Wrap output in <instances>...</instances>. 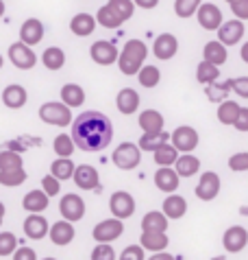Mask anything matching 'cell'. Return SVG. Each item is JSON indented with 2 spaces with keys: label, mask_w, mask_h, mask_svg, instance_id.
Masks as SVG:
<instances>
[{
  "label": "cell",
  "mask_w": 248,
  "mask_h": 260,
  "mask_svg": "<svg viewBox=\"0 0 248 260\" xmlns=\"http://www.w3.org/2000/svg\"><path fill=\"white\" fill-rule=\"evenodd\" d=\"M72 138L81 151H103L113 140V125L103 112L87 110L72 122Z\"/></svg>",
  "instance_id": "6da1fadb"
},
{
  "label": "cell",
  "mask_w": 248,
  "mask_h": 260,
  "mask_svg": "<svg viewBox=\"0 0 248 260\" xmlns=\"http://www.w3.org/2000/svg\"><path fill=\"white\" fill-rule=\"evenodd\" d=\"M148 57V48L142 40H129L124 44L122 53H120V59H118V68L122 75L127 77H133V75H140V70L144 68V61Z\"/></svg>",
  "instance_id": "7a4b0ae2"
},
{
  "label": "cell",
  "mask_w": 248,
  "mask_h": 260,
  "mask_svg": "<svg viewBox=\"0 0 248 260\" xmlns=\"http://www.w3.org/2000/svg\"><path fill=\"white\" fill-rule=\"evenodd\" d=\"M39 118L46 125H55V127H68L72 120V107L65 103H57V101H48L39 107Z\"/></svg>",
  "instance_id": "3957f363"
},
{
  "label": "cell",
  "mask_w": 248,
  "mask_h": 260,
  "mask_svg": "<svg viewBox=\"0 0 248 260\" xmlns=\"http://www.w3.org/2000/svg\"><path fill=\"white\" fill-rule=\"evenodd\" d=\"M111 160H113V164L118 166L120 171H133L135 166H140V162H142V149H140V144H135V142H122L120 147L113 151Z\"/></svg>",
  "instance_id": "277c9868"
},
{
  "label": "cell",
  "mask_w": 248,
  "mask_h": 260,
  "mask_svg": "<svg viewBox=\"0 0 248 260\" xmlns=\"http://www.w3.org/2000/svg\"><path fill=\"white\" fill-rule=\"evenodd\" d=\"M109 210L115 219H129V216L135 214V199L133 194L127 190H115L111 197H109Z\"/></svg>",
  "instance_id": "5b68a950"
},
{
  "label": "cell",
  "mask_w": 248,
  "mask_h": 260,
  "mask_svg": "<svg viewBox=\"0 0 248 260\" xmlns=\"http://www.w3.org/2000/svg\"><path fill=\"white\" fill-rule=\"evenodd\" d=\"M124 234V221L122 219H105L94 225L92 236L96 238L98 243H113L115 238H120Z\"/></svg>",
  "instance_id": "8992f818"
},
{
  "label": "cell",
  "mask_w": 248,
  "mask_h": 260,
  "mask_svg": "<svg viewBox=\"0 0 248 260\" xmlns=\"http://www.w3.org/2000/svg\"><path fill=\"white\" fill-rule=\"evenodd\" d=\"M9 59L18 70H31L37 63V55H35L33 46L24 44V42H16L9 46Z\"/></svg>",
  "instance_id": "52a82bcc"
},
{
  "label": "cell",
  "mask_w": 248,
  "mask_h": 260,
  "mask_svg": "<svg viewBox=\"0 0 248 260\" xmlns=\"http://www.w3.org/2000/svg\"><path fill=\"white\" fill-rule=\"evenodd\" d=\"M90 57L98 63V66H111V63H118L120 53H118V48H115L113 42L98 40L90 46Z\"/></svg>",
  "instance_id": "ba28073f"
},
{
  "label": "cell",
  "mask_w": 248,
  "mask_h": 260,
  "mask_svg": "<svg viewBox=\"0 0 248 260\" xmlns=\"http://www.w3.org/2000/svg\"><path fill=\"white\" fill-rule=\"evenodd\" d=\"M220 175L214 171H207V173H202L200 179H198V184H196V197H198L200 201H214L218 194H220Z\"/></svg>",
  "instance_id": "9c48e42d"
},
{
  "label": "cell",
  "mask_w": 248,
  "mask_h": 260,
  "mask_svg": "<svg viewBox=\"0 0 248 260\" xmlns=\"http://www.w3.org/2000/svg\"><path fill=\"white\" fill-rule=\"evenodd\" d=\"M59 212L65 221H81L85 216V201L78 197V194L74 192H68L63 194L61 201H59Z\"/></svg>",
  "instance_id": "30bf717a"
},
{
  "label": "cell",
  "mask_w": 248,
  "mask_h": 260,
  "mask_svg": "<svg viewBox=\"0 0 248 260\" xmlns=\"http://www.w3.org/2000/svg\"><path fill=\"white\" fill-rule=\"evenodd\" d=\"M198 132L189 125H181L172 132V144L177 147L181 153H192V151L198 147Z\"/></svg>",
  "instance_id": "8fae6325"
},
{
  "label": "cell",
  "mask_w": 248,
  "mask_h": 260,
  "mask_svg": "<svg viewBox=\"0 0 248 260\" xmlns=\"http://www.w3.org/2000/svg\"><path fill=\"white\" fill-rule=\"evenodd\" d=\"M222 245L229 254H237L248 245V232L242 225H231L222 236Z\"/></svg>",
  "instance_id": "7c38bea8"
},
{
  "label": "cell",
  "mask_w": 248,
  "mask_h": 260,
  "mask_svg": "<svg viewBox=\"0 0 248 260\" xmlns=\"http://www.w3.org/2000/svg\"><path fill=\"white\" fill-rule=\"evenodd\" d=\"M196 18H198V24L202 28H207V31H218V28L224 24L222 22V11L211 3H202L198 13H196Z\"/></svg>",
  "instance_id": "4fadbf2b"
},
{
  "label": "cell",
  "mask_w": 248,
  "mask_h": 260,
  "mask_svg": "<svg viewBox=\"0 0 248 260\" xmlns=\"http://www.w3.org/2000/svg\"><path fill=\"white\" fill-rule=\"evenodd\" d=\"M177 50H179V40L174 38L172 33L157 35L155 44H152V53H155V57L157 59H161V61L172 59V57L177 55Z\"/></svg>",
  "instance_id": "5bb4252c"
},
{
  "label": "cell",
  "mask_w": 248,
  "mask_h": 260,
  "mask_svg": "<svg viewBox=\"0 0 248 260\" xmlns=\"http://www.w3.org/2000/svg\"><path fill=\"white\" fill-rule=\"evenodd\" d=\"M244 31H246V26H244L242 20H237V18L227 20V22L218 28V40H220L224 46H233L244 38Z\"/></svg>",
  "instance_id": "9a60e30c"
},
{
  "label": "cell",
  "mask_w": 248,
  "mask_h": 260,
  "mask_svg": "<svg viewBox=\"0 0 248 260\" xmlns=\"http://www.w3.org/2000/svg\"><path fill=\"white\" fill-rule=\"evenodd\" d=\"M74 225H72V221H57L53 223V228H50V234L48 238L53 241V245H57V247H65V245H70L72 241H74Z\"/></svg>",
  "instance_id": "2e32d148"
},
{
  "label": "cell",
  "mask_w": 248,
  "mask_h": 260,
  "mask_svg": "<svg viewBox=\"0 0 248 260\" xmlns=\"http://www.w3.org/2000/svg\"><path fill=\"white\" fill-rule=\"evenodd\" d=\"M74 184L78 186L81 190H96L98 184H100V177H98V171L90 164H78L76 166V173H74Z\"/></svg>",
  "instance_id": "e0dca14e"
},
{
  "label": "cell",
  "mask_w": 248,
  "mask_h": 260,
  "mask_svg": "<svg viewBox=\"0 0 248 260\" xmlns=\"http://www.w3.org/2000/svg\"><path fill=\"white\" fill-rule=\"evenodd\" d=\"M181 184V175L177 173V169H170V166H161L157 173H155V186L161 192L172 194L174 190L179 188Z\"/></svg>",
  "instance_id": "ac0fdd59"
},
{
  "label": "cell",
  "mask_w": 248,
  "mask_h": 260,
  "mask_svg": "<svg viewBox=\"0 0 248 260\" xmlns=\"http://www.w3.org/2000/svg\"><path fill=\"white\" fill-rule=\"evenodd\" d=\"M42 40H44L42 20H37V18L24 20V24L20 26V42H24V44H28V46H35V44H39Z\"/></svg>",
  "instance_id": "d6986e66"
},
{
  "label": "cell",
  "mask_w": 248,
  "mask_h": 260,
  "mask_svg": "<svg viewBox=\"0 0 248 260\" xmlns=\"http://www.w3.org/2000/svg\"><path fill=\"white\" fill-rule=\"evenodd\" d=\"M24 234L31 241H39V238L50 234V225L42 214H28L24 219Z\"/></svg>",
  "instance_id": "ffe728a7"
},
{
  "label": "cell",
  "mask_w": 248,
  "mask_h": 260,
  "mask_svg": "<svg viewBox=\"0 0 248 260\" xmlns=\"http://www.w3.org/2000/svg\"><path fill=\"white\" fill-rule=\"evenodd\" d=\"M115 107H118L120 114H124V116H131L140 107V94L133 88H122L118 92V96H115Z\"/></svg>",
  "instance_id": "44dd1931"
},
{
  "label": "cell",
  "mask_w": 248,
  "mask_h": 260,
  "mask_svg": "<svg viewBox=\"0 0 248 260\" xmlns=\"http://www.w3.org/2000/svg\"><path fill=\"white\" fill-rule=\"evenodd\" d=\"M26 88L24 85H18V83H11L7 85V88L3 90V103L7 107H11V110H20V107L26 105Z\"/></svg>",
  "instance_id": "7402d4cb"
},
{
  "label": "cell",
  "mask_w": 248,
  "mask_h": 260,
  "mask_svg": "<svg viewBox=\"0 0 248 260\" xmlns=\"http://www.w3.org/2000/svg\"><path fill=\"white\" fill-rule=\"evenodd\" d=\"M98 20L92 16V13H76L74 18L70 20V31L76 35V38H87V35L94 33Z\"/></svg>",
  "instance_id": "603a6c76"
},
{
  "label": "cell",
  "mask_w": 248,
  "mask_h": 260,
  "mask_svg": "<svg viewBox=\"0 0 248 260\" xmlns=\"http://www.w3.org/2000/svg\"><path fill=\"white\" fill-rule=\"evenodd\" d=\"M48 199L50 197L44 190H31L22 199V208H24L28 214H42L48 208Z\"/></svg>",
  "instance_id": "cb8c5ba5"
},
{
  "label": "cell",
  "mask_w": 248,
  "mask_h": 260,
  "mask_svg": "<svg viewBox=\"0 0 248 260\" xmlns=\"http://www.w3.org/2000/svg\"><path fill=\"white\" fill-rule=\"evenodd\" d=\"M168 219H183L185 212H187V201L185 197H181V194H168V197L163 199V210H161Z\"/></svg>",
  "instance_id": "d4e9b609"
},
{
  "label": "cell",
  "mask_w": 248,
  "mask_h": 260,
  "mask_svg": "<svg viewBox=\"0 0 248 260\" xmlns=\"http://www.w3.org/2000/svg\"><path fill=\"white\" fill-rule=\"evenodd\" d=\"M227 46L222 44L220 40H214V42H207L205 48H202V59L214 63V66H222L227 63Z\"/></svg>",
  "instance_id": "484cf974"
},
{
  "label": "cell",
  "mask_w": 248,
  "mask_h": 260,
  "mask_svg": "<svg viewBox=\"0 0 248 260\" xmlns=\"http://www.w3.org/2000/svg\"><path fill=\"white\" fill-rule=\"evenodd\" d=\"M168 243H170V238L166 236V232H142L140 236V245L146 251H152V254L166 251Z\"/></svg>",
  "instance_id": "4316f807"
},
{
  "label": "cell",
  "mask_w": 248,
  "mask_h": 260,
  "mask_svg": "<svg viewBox=\"0 0 248 260\" xmlns=\"http://www.w3.org/2000/svg\"><path fill=\"white\" fill-rule=\"evenodd\" d=\"M168 223H170V219H168L163 212L150 210V212H146L142 219V232H166Z\"/></svg>",
  "instance_id": "83f0119b"
},
{
  "label": "cell",
  "mask_w": 248,
  "mask_h": 260,
  "mask_svg": "<svg viewBox=\"0 0 248 260\" xmlns=\"http://www.w3.org/2000/svg\"><path fill=\"white\" fill-rule=\"evenodd\" d=\"M61 103H65L68 107H81L85 103V90L78 83H65L61 88Z\"/></svg>",
  "instance_id": "f1b7e54d"
},
{
  "label": "cell",
  "mask_w": 248,
  "mask_h": 260,
  "mask_svg": "<svg viewBox=\"0 0 248 260\" xmlns=\"http://www.w3.org/2000/svg\"><path fill=\"white\" fill-rule=\"evenodd\" d=\"M163 125H166V118L161 116V112H157V110H144L140 114V127L144 129V134L163 132Z\"/></svg>",
  "instance_id": "f546056e"
},
{
  "label": "cell",
  "mask_w": 248,
  "mask_h": 260,
  "mask_svg": "<svg viewBox=\"0 0 248 260\" xmlns=\"http://www.w3.org/2000/svg\"><path fill=\"white\" fill-rule=\"evenodd\" d=\"M229 92H233L231 79L229 81H216V83L205 85V96L211 101V103H224L229 96Z\"/></svg>",
  "instance_id": "4dcf8cb0"
},
{
  "label": "cell",
  "mask_w": 248,
  "mask_h": 260,
  "mask_svg": "<svg viewBox=\"0 0 248 260\" xmlns=\"http://www.w3.org/2000/svg\"><path fill=\"white\" fill-rule=\"evenodd\" d=\"M174 169H177V173L181 177H192V175H196V173L200 171V160L196 155H192V153H183V155H179Z\"/></svg>",
  "instance_id": "1f68e13d"
},
{
  "label": "cell",
  "mask_w": 248,
  "mask_h": 260,
  "mask_svg": "<svg viewBox=\"0 0 248 260\" xmlns=\"http://www.w3.org/2000/svg\"><path fill=\"white\" fill-rule=\"evenodd\" d=\"M76 166L72 162V157H59V160H55L53 164H50V175H55L57 179H70V177H74V173H76Z\"/></svg>",
  "instance_id": "d6a6232c"
},
{
  "label": "cell",
  "mask_w": 248,
  "mask_h": 260,
  "mask_svg": "<svg viewBox=\"0 0 248 260\" xmlns=\"http://www.w3.org/2000/svg\"><path fill=\"white\" fill-rule=\"evenodd\" d=\"M239 112H242V107H239L235 101L227 99L224 103H220V107H218V120H220L222 125H227V127L229 125H235Z\"/></svg>",
  "instance_id": "836d02e7"
},
{
  "label": "cell",
  "mask_w": 248,
  "mask_h": 260,
  "mask_svg": "<svg viewBox=\"0 0 248 260\" xmlns=\"http://www.w3.org/2000/svg\"><path fill=\"white\" fill-rule=\"evenodd\" d=\"M168 140H172V134H166V132H150V134H144L140 138V149L142 151H155L166 144Z\"/></svg>",
  "instance_id": "e575fe53"
},
{
  "label": "cell",
  "mask_w": 248,
  "mask_h": 260,
  "mask_svg": "<svg viewBox=\"0 0 248 260\" xmlns=\"http://www.w3.org/2000/svg\"><path fill=\"white\" fill-rule=\"evenodd\" d=\"M42 61L48 70H61L65 66V53L59 46H48L42 55Z\"/></svg>",
  "instance_id": "d590c367"
},
{
  "label": "cell",
  "mask_w": 248,
  "mask_h": 260,
  "mask_svg": "<svg viewBox=\"0 0 248 260\" xmlns=\"http://www.w3.org/2000/svg\"><path fill=\"white\" fill-rule=\"evenodd\" d=\"M152 157H155V164L157 166H172V164H177L179 160V149L174 147V144H161L155 153H152Z\"/></svg>",
  "instance_id": "8d00e7d4"
},
{
  "label": "cell",
  "mask_w": 248,
  "mask_h": 260,
  "mask_svg": "<svg viewBox=\"0 0 248 260\" xmlns=\"http://www.w3.org/2000/svg\"><path fill=\"white\" fill-rule=\"evenodd\" d=\"M196 79H198L202 85L216 83L218 79H220V66H214V63H209V61L202 59L198 63V68H196Z\"/></svg>",
  "instance_id": "74e56055"
},
{
  "label": "cell",
  "mask_w": 248,
  "mask_h": 260,
  "mask_svg": "<svg viewBox=\"0 0 248 260\" xmlns=\"http://www.w3.org/2000/svg\"><path fill=\"white\" fill-rule=\"evenodd\" d=\"M96 20H98V24L105 26V28H118L124 22V20L118 16V11H115L113 7H109V5L100 7L98 13H96Z\"/></svg>",
  "instance_id": "f35d334b"
},
{
  "label": "cell",
  "mask_w": 248,
  "mask_h": 260,
  "mask_svg": "<svg viewBox=\"0 0 248 260\" xmlns=\"http://www.w3.org/2000/svg\"><path fill=\"white\" fill-rule=\"evenodd\" d=\"M74 147H76V142H74V138H72L70 134H59L55 138V142H53V149H55V153L59 157H72Z\"/></svg>",
  "instance_id": "ab89813d"
},
{
  "label": "cell",
  "mask_w": 248,
  "mask_h": 260,
  "mask_svg": "<svg viewBox=\"0 0 248 260\" xmlns=\"http://www.w3.org/2000/svg\"><path fill=\"white\" fill-rule=\"evenodd\" d=\"M137 81H140L142 88H155V85L161 81V72L157 66H144L137 75Z\"/></svg>",
  "instance_id": "60d3db41"
},
{
  "label": "cell",
  "mask_w": 248,
  "mask_h": 260,
  "mask_svg": "<svg viewBox=\"0 0 248 260\" xmlns=\"http://www.w3.org/2000/svg\"><path fill=\"white\" fill-rule=\"evenodd\" d=\"M202 0H174V13L179 18H192L194 13H198Z\"/></svg>",
  "instance_id": "b9f144b4"
},
{
  "label": "cell",
  "mask_w": 248,
  "mask_h": 260,
  "mask_svg": "<svg viewBox=\"0 0 248 260\" xmlns=\"http://www.w3.org/2000/svg\"><path fill=\"white\" fill-rule=\"evenodd\" d=\"M13 169H24L22 155L18 153V151L5 149L3 153H0V171H13Z\"/></svg>",
  "instance_id": "7bdbcfd3"
},
{
  "label": "cell",
  "mask_w": 248,
  "mask_h": 260,
  "mask_svg": "<svg viewBox=\"0 0 248 260\" xmlns=\"http://www.w3.org/2000/svg\"><path fill=\"white\" fill-rule=\"evenodd\" d=\"M24 182H26V171L24 169L0 171V184H3V186H20Z\"/></svg>",
  "instance_id": "ee69618b"
},
{
  "label": "cell",
  "mask_w": 248,
  "mask_h": 260,
  "mask_svg": "<svg viewBox=\"0 0 248 260\" xmlns=\"http://www.w3.org/2000/svg\"><path fill=\"white\" fill-rule=\"evenodd\" d=\"M107 5H109V7H113V9L118 11V16L124 20V22L133 18V13H135V7H137V5L133 3V0H109Z\"/></svg>",
  "instance_id": "f6af8a7d"
},
{
  "label": "cell",
  "mask_w": 248,
  "mask_h": 260,
  "mask_svg": "<svg viewBox=\"0 0 248 260\" xmlns=\"http://www.w3.org/2000/svg\"><path fill=\"white\" fill-rule=\"evenodd\" d=\"M18 247V241L11 232H0V256H13Z\"/></svg>",
  "instance_id": "bcb514c9"
},
{
  "label": "cell",
  "mask_w": 248,
  "mask_h": 260,
  "mask_svg": "<svg viewBox=\"0 0 248 260\" xmlns=\"http://www.w3.org/2000/svg\"><path fill=\"white\" fill-rule=\"evenodd\" d=\"M115 251L111 247V243H98L92 249V260H115Z\"/></svg>",
  "instance_id": "7dc6e473"
},
{
  "label": "cell",
  "mask_w": 248,
  "mask_h": 260,
  "mask_svg": "<svg viewBox=\"0 0 248 260\" xmlns=\"http://www.w3.org/2000/svg\"><path fill=\"white\" fill-rule=\"evenodd\" d=\"M229 169L235 173H244L248 171V151H239L229 157Z\"/></svg>",
  "instance_id": "c3c4849f"
},
{
  "label": "cell",
  "mask_w": 248,
  "mask_h": 260,
  "mask_svg": "<svg viewBox=\"0 0 248 260\" xmlns=\"http://www.w3.org/2000/svg\"><path fill=\"white\" fill-rule=\"evenodd\" d=\"M61 179H57L55 175H46L42 179V190L48 194V197H57L59 194V190H61Z\"/></svg>",
  "instance_id": "681fc988"
},
{
  "label": "cell",
  "mask_w": 248,
  "mask_h": 260,
  "mask_svg": "<svg viewBox=\"0 0 248 260\" xmlns=\"http://www.w3.org/2000/svg\"><path fill=\"white\" fill-rule=\"evenodd\" d=\"M144 247L142 245H129V247L122 249V254L118 260H144Z\"/></svg>",
  "instance_id": "f907efd6"
},
{
  "label": "cell",
  "mask_w": 248,
  "mask_h": 260,
  "mask_svg": "<svg viewBox=\"0 0 248 260\" xmlns=\"http://www.w3.org/2000/svg\"><path fill=\"white\" fill-rule=\"evenodd\" d=\"M231 85H233V92L242 99H248V77H235L231 79Z\"/></svg>",
  "instance_id": "816d5d0a"
},
{
  "label": "cell",
  "mask_w": 248,
  "mask_h": 260,
  "mask_svg": "<svg viewBox=\"0 0 248 260\" xmlns=\"http://www.w3.org/2000/svg\"><path fill=\"white\" fill-rule=\"evenodd\" d=\"M231 11H233V16H235L237 20L246 22L248 20V0H239V3L231 5Z\"/></svg>",
  "instance_id": "f5cc1de1"
},
{
  "label": "cell",
  "mask_w": 248,
  "mask_h": 260,
  "mask_svg": "<svg viewBox=\"0 0 248 260\" xmlns=\"http://www.w3.org/2000/svg\"><path fill=\"white\" fill-rule=\"evenodd\" d=\"M13 260H37V254L31 247H18L16 254H13Z\"/></svg>",
  "instance_id": "db71d44e"
},
{
  "label": "cell",
  "mask_w": 248,
  "mask_h": 260,
  "mask_svg": "<svg viewBox=\"0 0 248 260\" xmlns=\"http://www.w3.org/2000/svg\"><path fill=\"white\" fill-rule=\"evenodd\" d=\"M233 127H235L237 132H242V134L248 132V107H242V112H239V116H237V122Z\"/></svg>",
  "instance_id": "11a10c76"
},
{
  "label": "cell",
  "mask_w": 248,
  "mask_h": 260,
  "mask_svg": "<svg viewBox=\"0 0 248 260\" xmlns=\"http://www.w3.org/2000/svg\"><path fill=\"white\" fill-rule=\"evenodd\" d=\"M133 3L140 7V9H155L159 5V0H133Z\"/></svg>",
  "instance_id": "9f6ffc18"
},
{
  "label": "cell",
  "mask_w": 248,
  "mask_h": 260,
  "mask_svg": "<svg viewBox=\"0 0 248 260\" xmlns=\"http://www.w3.org/2000/svg\"><path fill=\"white\" fill-rule=\"evenodd\" d=\"M148 260H174L172 254H166V251H157V254H152Z\"/></svg>",
  "instance_id": "6f0895ef"
},
{
  "label": "cell",
  "mask_w": 248,
  "mask_h": 260,
  "mask_svg": "<svg viewBox=\"0 0 248 260\" xmlns=\"http://www.w3.org/2000/svg\"><path fill=\"white\" fill-rule=\"evenodd\" d=\"M239 57H242V61H246V63H248V42L242 46V50H239Z\"/></svg>",
  "instance_id": "680465c9"
},
{
  "label": "cell",
  "mask_w": 248,
  "mask_h": 260,
  "mask_svg": "<svg viewBox=\"0 0 248 260\" xmlns=\"http://www.w3.org/2000/svg\"><path fill=\"white\" fill-rule=\"evenodd\" d=\"M224 3H229V5H235V3H239V0H224Z\"/></svg>",
  "instance_id": "91938a15"
},
{
  "label": "cell",
  "mask_w": 248,
  "mask_h": 260,
  "mask_svg": "<svg viewBox=\"0 0 248 260\" xmlns=\"http://www.w3.org/2000/svg\"><path fill=\"white\" fill-rule=\"evenodd\" d=\"M211 260H224V256H216V258H211Z\"/></svg>",
  "instance_id": "94428289"
},
{
  "label": "cell",
  "mask_w": 248,
  "mask_h": 260,
  "mask_svg": "<svg viewBox=\"0 0 248 260\" xmlns=\"http://www.w3.org/2000/svg\"><path fill=\"white\" fill-rule=\"evenodd\" d=\"M42 260H57V258H42Z\"/></svg>",
  "instance_id": "6125c7cd"
}]
</instances>
